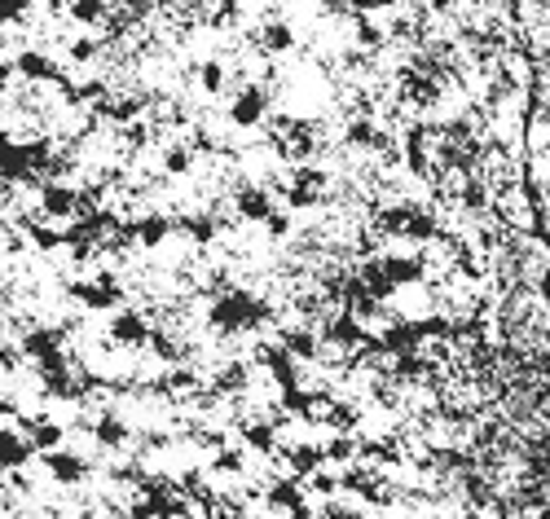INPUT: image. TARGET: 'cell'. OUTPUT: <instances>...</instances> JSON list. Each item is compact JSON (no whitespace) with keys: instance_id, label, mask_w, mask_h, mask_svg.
Here are the masks:
<instances>
[{"instance_id":"cell-9","label":"cell","mask_w":550,"mask_h":519,"mask_svg":"<svg viewBox=\"0 0 550 519\" xmlns=\"http://www.w3.org/2000/svg\"><path fill=\"white\" fill-rule=\"evenodd\" d=\"M31 432H27V440H31V449H36V454H44V449H58L62 440H66V427L62 423H49V418H31Z\"/></svg>"},{"instance_id":"cell-4","label":"cell","mask_w":550,"mask_h":519,"mask_svg":"<svg viewBox=\"0 0 550 519\" xmlns=\"http://www.w3.org/2000/svg\"><path fill=\"white\" fill-rule=\"evenodd\" d=\"M31 454H36V449H31V440L22 436L18 427H0V476H5V471H18Z\"/></svg>"},{"instance_id":"cell-16","label":"cell","mask_w":550,"mask_h":519,"mask_svg":"<svg viewBox=\"0 0 550 519\" xmlns=\"http://www.w3.org/2000/svg\"><path fill=\"white\" fill-rule=\"evenodd\" d=\"M212 467H216V471H229V476H238V471H242V449H220V445H216Z\"/></svg>"},{"instance_id":"cell-19","label":"cell","mask_w":550,"mask_h":519,"mask_svg":"<svg viewBox=\"0 0 550 519\" xmlns=\"http://www.w3.org/2000/svg\"><path fill=\"white\" fill-rule=\"evenodd\" d=\"M9 80H14V62H9L5 53H0V97L9 93Z\"/></svg>"},{"instance_id":"cell-2","label":"cell","mask_w":550,"mask_h":519,"mask_svg":"<svg viewBox=\"0 0 550 519\" xmlns=\"http://www.w3.org/2000/svg\"><path fill=\"white\" fill-rule=\"evenodd\" d=\"M14 71L22 75V80H31V84H49V80H62V71H58V62L49 58V53H36V49H22L14 53Z\"/></svg>"},{"instance_id":"cell-5","label":"cell","mask_w":550,"mask_h":519,"mask_svg":"<svg viewBox=\"0 0 550 519\" xmlns=\"http://www.w3.org/2000/svg\"><path fill=\"white\" fill-rule=\"evenodd\" d=\"M251 40L260 44V53H286V49H295V27L273 18V22H260V27L251 31Z\"/></svg>"},{"instance_id":"cell-14","label":"cell","mask_w":550,"mask_h":519,"mask_svg":"<svg viewBox=\"0 0 550 519\" xmlns=\"http://www.w3.org/2000/svg\"><path fill=\"white\" fill-rule=\"evenodd\" d=\"M106 18V0H71V22L80 27H97Z\"/></svg>"},{"instance_id":"cell-18","label":"cell","mask_w":550,"mask_h":519,"mask_svg":"<svg viewBox=\"0 0 550 519\" xmlns=\"http://www.w3.org/2000/svg\"><path fill=\"white\" fill-rule=\"evenodd\" d=\"M264 220H269V238H286V234H291V216H264Z\"/></svg>"},{"instance_id":"cell-1","label":"cell","mask_w":550,"mask_h":519,"mask_svg":"<svg viewBox=\"0 0 550 519\" xmlns=\"http://www.w3.org/2000/svg\"><path fill=\"white\" fill-rule=\"evenodd\" d=\"M264 110H269V88L247 84L234 102H229V124H234V128H256L264 119Z\"/></svg>"},{"instance_id":"cell-13","label":"cell","mask_w":550,"mask_h":519,"mask_svg":"<svg viewBox=\"0 0 550 519\" xmlns=\"http://www.w3.org/2000/svg\"><path fill=\"white\" fill-rule=\"evenodd\" d=\"M194 163H198L194 146H168V150H163V172H168V176H190Z\"/></svg>"},{"instance_id":"cell-17","label":"cell","mask_w":550,"mask_h":519,"mask_svg":"<svg viewBox=\"0 0 550 519\" xmlns=\"http://www.w3.org/2000/svg\"><path fill=\"white\" fill-rule=\"evenodd\" d=\"M352 36H357V44H370V49H374V44H383V31L374 27L370 18H357V27H352Z\"/></svg>"},{"instance_id":"cell-3","label":"cell","mask_w":550,"mask_h":519,"mask_svg":"<svg viewBox=\"0 0 550 519\" xmlns=\"http://www.w3.org/2000/svg\"><path fill=\"white\" fill-rule=\"evenodd\" d=\"M44 471H49L58 484H80L88 480V462L84 458H75V454H62V445L58 449H44Z\"/></svg>"},{"instance_id":"cell-6","label":"cell","mask_w":550,"mask_h":519,"mask_svg":"<svg viewBox=\"0 0 550 519\" xmlns=\"http://www.w3.org/2000/svg\"><path fill=\"white\" fill-rule=\"evenodd\" d=\"M128 423H124V418H119V410H102V414H97V423H93V440H97V445H102V449H124L128 445Z\"/></svg>"},{"instance_id":"cell-10","label":"cell","mask_w":550,"mask_h":519,"mask_svg":"<svg viewBox=\"0 0 550 519\" xmlns=\"http://www.w3.org/2000/svg\"><path fill=\"white\" fill-rule=\"evenodd\" d=\"M317 344H322V339L304 326L282 330V352H291V357H300V361H317Z\"/></svg>"},{"instance_id":"cell-11","label":"cell","mask_w":550,"mask_h":519,"mask_svg":"<svg viewBox=\"0 0 550 519\" xmlns=\"http://www.w3.org/2000/svg\"><path fill=\"white\" fill-rule=\"evenodd\" d=\"M225 80H229L225 58H203V66H198V84H203V93L220 97V93H225Z\"/></svg>"},{"instance_id":"cell-15","label":"cell","mask_w":550,"mask_h":519,"mask_svg":"<svg viewBox=\"0 0 550 519\" xmlns=\"http://www.w3.org/2000/svg\"><path fill=\"white\" fill-rule=\"evenodd\" d=\"M106 49V40H93V36H80V40H71V49H66V58H71L75 66H88V62H97V53Z\"/></svg>"},{"instance_id":"cell-8","label":"cell","mask_w":550,"mask_h":519,"mask_svg":"<svg viewBox=\"0 0 550 519\" xmlns=\"http://www.w3.org/2000/svg\"><path fill=\"white\" fill-rule=\"evenodd\" d=\"M234 207H238V216H242V220L260 225V220L273 212V198H269V190H264V185H247V190H238Z\"/></svg>"},{"instance_id":"cell-12","label":"cell","mask_w":550,"mask_h":519,"mask_svg":"<svg viewBox=\"0 0 550 519\" xmlns=\"http://www.w3.org/2000/svg\"><path fill=\"white\" fill-rule=\"evenodd\" d=\"M132 234H137L141 247H159V242L172 234V220L168 216H141V225L132 229Z\"/></svg>"},{"instance_id":"cell-7","label":"cell","mask_w":550,"mask_h":519,"mask_svg":"<svg viewBox=\"0 0 550 519\" xmlns=\"http://www.w3.org/2000/svg\"><path fill=\"white\" fill-rule=\"evenodd\" d=\"M146 335H150V326H146V317L141 313H119L115 322H110V339H115L119 348H141L146 344Z\"/></svg>"}]
</instances>
